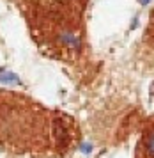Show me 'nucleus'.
<instances>
[{
	"mask_svg": "<svg viewBox=\"0 0 154 158\" xmlns=\"http://www.w3.org/2000/svg\"><path fill=\"white\" fill-rule=\"evenodd\" d=\"M64 44H67V46H78V39L75 36H69V34H66V36L62 37Z\"/></svg>",
	"mask_w": 154,
	"mask_h": 158,
	"instance_id": "nucleus-2",
	"label": "nucleus"
},
{
	"mask_svg": "<svg viewBox=\"0 0 154 158\" xmlns=\"http://www.w3.org/2000/svg\"><path fill=\"white\" fill-rule=\"evenodd\" d=\"M0 82L7 84V85H20L21 84V80L11 71H0Z\"/></svg>",
	"mask_w": 154,
	"mask_h": 158,
	"instance_id": "nucleus-1",
	"label": "nucleus"
},
{
	"mask_svg": "<svg viewBox=\"0 0 154 158\" xmlns=\"http://www.w3.org/2000/svg\"><path fill=\"white\" fill-rule=\"evenodd\" d=\"M142 2H144V4H149V2H151V0H142Z\"/></svg>",
	"mask_w": 154,
	"mask_h": 158,
	"instance_id": "nucleus-3",
	"label": "nucleus"
}]
</instances>
